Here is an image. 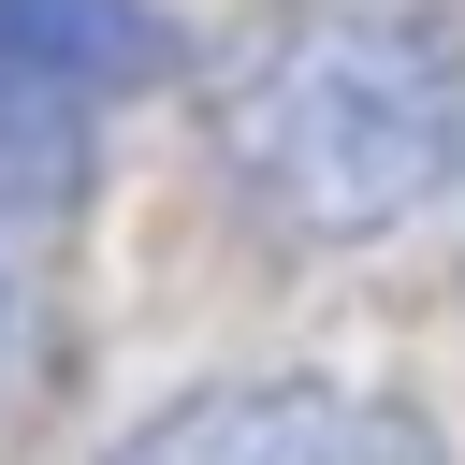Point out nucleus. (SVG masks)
Masks as SVG:
<instances>
[{"label": "nucleus", "instance_id": "nucleus-2", "mask_svg": "<svg viewBox=\"0 0 465 465\" xmlns=\"http://www.w3.org/2000/svg\"><path fill=\"white\" fill-rule=\"evenodd\" d=\"M102 465H450L421 407L363 392V378H203L174 407H145Z\"/></svg>", "mask_w": 465, "mask_h": 465}, {"label": "nucleus", "instance_id": "nucleus-1", "mask_svg": "<svg viewBox=\"0 0 465 465\" xmlns=\"http://www.w3.org/2000/svg\"><path fill=\"white\" fill-rule=\"evenodd\" d=\"M203 145L262 232L378 247L465 160V58L407 0H276L262 29H232L203 87Z\"/></svg>", "mask_w": 465, "mask_h": 465}, {"label": "nucleus", "instance_id": "nucleus-3", "mask_svg": "<svg viewBox=\"0 0 465 465\" xmlns=\"http://www.w3.org/2000/svg\"><path fill=\"white\" fill-rule=\"evenodd\" d=\"M160 73L145 0H0V174H58L102 102Z\"/></svg>", "mask_w": 465, "mask_h": 465}]
</instances>
